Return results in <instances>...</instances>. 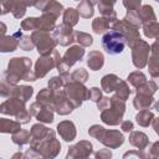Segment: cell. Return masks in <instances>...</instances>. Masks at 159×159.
<instances>
[{
  "instance_id": "obj_24",
  "label": "cell",
  "mask_w": 159,
  "mask_h": 159,
  "mask_svg": "<svg viewBox=\"0 0 159 159\" xmlns=\"http://www.w3.org/2000/svg\"><path fill=\"white\" fill-rule=\"evenodd\" d=\"M157 41L150 46V52H149V63L148 67H149V75L153 77V78H157L159 76V66H158V53H157Z\"/></svg>"
},
{
  "instance_id": "obj_1",
  "label": "cell",
  "mask_w": 159,
  "mask_h": 159,
  "mask_svg": "<svg viewBox=\"0 0 159 159\" xmlns=\"http://www.w3.org/2000/svg\"><path fill=\"white\" fill-rule=\"evenodd\" d=\"M32 61L29 57H12L7 63L4 72V81L9 84H17L20 81L34 82L36 81L35 73L31 70Z\"/></svg>"
},
{
  "instance_id": "obj_48",
  "label": "cell",
  "mask_w": 159,
  "mask_h": 159,
  "mask_svg": "<svg viewBox=\"0 0 159 159\" xmlns=\"http://www.w3.org/2000/svg\"><path fill=\"white\" fill-rule=\"evenodd\" d=\"M10 89H11V84L0 80V97L7 98L10 96Z\"/></svg>"
},
{
  "instance_id": "obj_41",
  "label": "cell",
  "mask_w": 159,
  "mask_h": 159,
  "mask_svg": "<svg viewBox=\"0 0 159 159\" xmlns=\"http://www.w3.org/2000/svg\"><path fill=\"white\" fill-rule=\"evenodd\" d=\"M87 80H88V72L84 68H82V67L81 68H77L72 73H70V81L84 83Z\"/></svg>"
},
{
  "instance_id": "obj_2",
  "label": "cell",
  "mask_w": 159,
  "mask_h": 159,
  "mask_svg": "<svg viewBox=\"0 0 159 159\" xmlns=\"http://www.w3.org/2000/svg\"><path fill=\"white\" fill-rule=\"evenodd\" d=\"M88 134L109 149H117L124 143V137L119 130L106 129L99 124L91 125L88 128Z\"/></svg>"
},
{
  "instance_id": "obj_9",
  "label": "cell",
  "mask_w": 159,
  "mask_h": 159,
  "mask_svg": "<svg viewBox=\"0 0 159 159\" xmlns=\"http://www.w3.org/2000/svg\"><path fill=\"white\" fill-rule=\"evenodd\" d=\"M60 61H61V56L56 48L48 55L39 56V58L35 62V68H34L36 80L43 78L50 71H52L53 68H57Z\"/></svg>"
},
{
  "instance_id": "obj_5",
  "label": "cell",
  "mask_w": 159,
  "mask_h": 159,
  "mask_svg": "<svg viewBox=\"0 0 159 159\" xmlns=\"http://www.w3.org/2000/svg\"><path fill=\"white\" fill-rule=\"evenodd\" d=\"M125 113V101L116 94L109 98V106L101 111V120L107 125H118Z\"/></svg>"
},
{
  "instance_id": "obj_45",
  "label": "cell",
  "mask_w": 159,
  "mask_h": 159,
  "mask_svg": "<svg viewBox=\"0 0 159 159\" xmlns=\"http://www.w3.org/2000/svg\"><path fill=\"white\" fill-rule=\"evenodd\" d=\"M122 4L127 10H138L142 6V0H122Z\"/></svg>"
},
{
  "instance_id": "obj_17",
  "label": "cell",
  "mask_w": 159,
  "mask_h": 159,
  "mask_svg": "<svg viewBox=\"0 0 159 159\" xmlns=\"http://www.w3.org/2000/svg\"><path fill=\"white\" fill-rule=\"evenodd\" d=\"M31 116H34L40 123H52L53 122V109L47 107V106H43L39 102H34L30 104V108H29Z\"/></svg>"
},
{
  "instance_id": "obj_18",
  "label": "cell",
  "mask_w": 159,
  "mask_h": 159,
  "mask_svg": "<svg viewBox=\"0 0 159 159\" xmlns=\"http://www.w3.org/2000/svg\"><path fill=\"white\" fill-rule=\"evenodd\" d=\"M22 36V30H17L12 35L0 36V52H14L19 47V40Z\"/></svg>"
},
{
  "instance_id": "obj_8",
  "label": "cell",
  "mask_w": 159,
  "mask_h": 159,
  "mask_svg": "<svg viewBox=\"0 0 159 159\" xmlns=\"http://www.w3.org/2000/svg\"><path fill=\"white\" fill-rule=\"evenodd\" d=\"M125 46L127 43L124 36L117 30L111 29L102 37V47L108 55H119L124 51Z\"/></svg>"
},
{
  "instance_id": "obj_31",
  "label": "cell",
  "mask_w": 159,
  "mask_h": 159,
  "mask_svg": "<svg viewBox=\"0 0 159 159\" xmlns=\"http://www.w3.org/2000/svg\"><path fill=\"white\" fill-rule=\"evenodd\" d=\"M154 117L155 116H154V113L152 111H149V109H140L137 113V116H135V122L140 127L147 128V127H149L152 124V120H153Z\"/></svg>"
},
{
  "instance_id": "obj_27",
  "label": "cell",
  "mask_w": 159,
  "mask_h": 159,
  "mask_svg": "<svg viewBox=\"0 0 159 159\" xmlns=\"http://www.w3.org/2000/svg\"><path fill=\"white\" fill-rule=\"evenodd\" d=\"M21 129V123L17 120H12L9 118H0V133L14 134L15 132Z\"/></svg>"
},
{
  "instance_id": "obj_15",
  "label": "cell",
  "mask_w": 159,
  "mask_h": 159,
  "mask_svg": "<svg viewBox=\"0 0 159 159\" xmlns=\"http://www.w3.org/2000/svg\"><path fill=\"white\" fill-rule=\"evenodd\" d=\"M51 106H52L53 112H56L60 116H67V114H70L75 109L72 107V104L68 102V99L66 98L63 88L53 91V97H52Z\"/></svg>"
},
{
  "instance_id": "obj_47",
  "label": "cell",
  "mask_w": 159,
  "mask_h": 159,
  "mask_svg": "<svg viewBox=\"0 0 159 159\" xmlns=\"http://www.w3.org/2000/svg\"><path fill=\"white\" fill-rule=\"evenodd\" d=\"M93 5H97V7H113V5L117 2V0H89Z\"/></svg>"
},
{
  "instance_id": "obj_29",
  "label": "cell",
  "mask_w": 159,
  "mask_h": 159,
  "mask_svg": "<svg viewBox=\"0 0 159 159\" xmlns=\"http://www.w3.org/2000/svg\"><path fill=\"white\" fill-rule=\"evenodd\" d=\"M112 26V22L104 17V16H99V17H96L93 21H92V30L94 34L99 35V34H103L106 32L107 30H109Z\"/></svg>"
},
{
  "instance_id": "obj_44",
  "label": "cell",
  "mask_w": 159,
  "mask_h": 159,
  "mask_svg": "<svg viewBox=\"0 0 159 159\" xmlns=\"http://www.w3.org/2000/svg\"><path fill=\"white\" fill-rule=\"evenodd\" d=\"M101 98H102V91L98 87H92L88 89V99L97 103Z\"/></svg>"
},
{
  "instance_id": "obj_20",
  "label": "cell",
  "mask_w": 159,
  "mask_h": 159,
  "mask_svg": "<svg viewBox=\"0 0 159 159\" xmlns=\"http://www.w3.org/2000/svg\"><path fill=\"white\" fill-rule=\"evenodd\" d=\"M129 133H130L129 134V138H128L129 144L133 145V147H135V148H138L139 150H145L147 147L150 143L148 135L145 133L140 132V130H132Z\"/></svg>"
},
{
  "instance_id": "obj_49",
  "label": "cell",
  "mask_w": 159,
  "mask_h": 159,
  "mask_svg": "<svg viewBox=\"0 0 159 159\" xmlns=\"http://www.w3.org/2000/svg\"><path fill=\"white\" fill-rule=\"evenodd\" d=\"M14 1H15V0H0V5H1V10H2V15H6V14L11 12Z\"/></svg>"
},
{
  "instance_id": "obj_39",
  "label": "cell",
  "mask_w": 159,
  "mask_h": 159,
  "mask_svg": "<svg viewBox=\"0 0 159 159\" xmlns=\"http://www.w3.org/2000/svg\"><path fill=\"white\" fill-rule=\"evenodd\" d=\"M26 9H27V5L25 4L24 0H15L14 5H12V9H11V14L15 19H21V17L25 16Z\"/></svg>"
},
{
  "instance_id": "obj_10",
  "label": "cell",
  "mask_w": 159,
  "mask_h": 159,
  "mask_svg": "<svg viewBox=\"0 0 159 159\" xmlns=\"http://www.w3.org/2000/svg\"><path fill=\"white\" fill-rule=\"evenodd\" d=\"M30 37H31L40 56L51 53L57 46L53 36L50 35V32H47V31H37V30L32 31Z\"/></svg>"
},
{
  "instance_id": "obj_56",
  "label": "cell",
  "mask_w": 159,
  "mask_h": 159,
  "mask_svg": "<svg viewBox=\"0 0 159 159\" xmlns=\"http://www.w3.org/2000/svg\"><path fill=\"white\" fill-rule=\"evenodd\" d=\"M24 1H25V4H26V5H27V7H29V6H34L36 0H24Z\"/></svg>"
},
{
  "instance_id": "obj_3",
  "label": "cell",
  "mask_w": 159,
  "mask_h": 159,
  "mask_svg": "<svg viewBox=\"0 0 159 159\" xmlns=\"http://www.w3.org/2000/svg\"><path fill=\"white\" fill-rule=\"evenodd\" d=\"M29 144L30 149H32L39 158H56L61 152V143L56 139V133L52 129H50L48 134L43 139L39 142H30Z\"/></svg>"
},
{
  "instance_id": "obj_7",
  "label": "cell",
  "mask_w": 159,
  "mask_h": 159,
  "mask_svg": "<svg viewBox=\"0 0 159 159\" xmlns=\"http://www.w3.org/2000/svg\"><path fill=\"white\" fill-rule=\"evenodd\" d=\"M63 92L68 102L72 104V107L76 109L82 106L84 101L88 99V88L84 86V83L68 81L63 86Z\"/></svg>"
},
{
  "instance_id": "obj_42",
  "label": "cell",
  "mask_w": 159,
  "mask_h": 159,
  "mask_svg": "<svg viewBox=\"0 0 159 159\" xmlns=\"http://www.w3.org/2000/svg\"><path fill=\"white\" fill-rule=\"evenodd\" d=\"M123 20H125L127 22H129L133 26L140 27V21L138 17V10H127V14H125Z\"/></svg>"
},
{
  "instance_id": "obj_58",
  "label": "cell",
  "mask_w": 159,
  "mask_h": 159,
  "mask_svg": "<svg viewBox=\"0 0 159 159\" xmlns=\"http://www.w3.org/2000/svg\"><path fill=\"white\" fill-rule=\"evenodd\" d=\"M2 15V10H1V5H0V16Z\"/></svg>"
},
{
  "instance_id": "obj_30",
  "label": "cell",
  "mask_w": 159,
  "mask_h": 159,
  "mask_svg": "<svg viewBox=\"0 0 159 159\" xmlns=\"http://www.w3.org/2000/svg\"><path fill=\"white\" fill-rule=\"evenodd\" d=\"M11 140L14 144H16L19 148H22L24 145L29 144L31 140V135L30 132L26 129H20L17 132H15L14 134H11Z\"/></svg>"
},
{
  "instance_id": "obj_19",
  "label": "cell",
  "mask_w": 159,
  "mask_h": 159,
  "mask_svg": "<svg viewBox=\"0 0 159 159\" xmlns=\"http://www.w3.org/2000/svg\"><path fill=\"white\" fill-rule=\"evenodd\" d=\"M57 133L60 134V137L65 140V142H72L76 139L77 135V130H76V125L72 120H62L57 124Z\"/></svg>"
},
{
  "instance_id": "obj_59",
  "label": "cell",
  "mask_w": 159,
  "mask_h": 159,
  "mask_svg": "<svg viewBox=\"0 0 159 159\" xmlns=\"http://www.w3.org/2000/svg\"><path fill=\"white\" fill-rule=\"evenodd\" d=\"M75 1H78V2H80V1H81V0H75Z\"/></svg>"
},
{
  "instance_id": "obj_13",
  "label": "cell",
  "mask_w": 159,
  "mask_h": 159,
  "mask_svg": "<svg viewBox=\"0 0 159 159\" xmlns=\"http://www.w3.org/2000/svg\"><path fill=\"white\" fill-rule=\"evenodd\" d=\"M111 29L119 31V32L124 36V39H125V43H127L129 47H132L133 43L140 39L139 27L130 25V24L127 22L125 20H118V19H117V20L112 24Z\"/></svg>"
},
{
  "instance_id": "obj_28",
  "label": "cell",
  "mask_w": 159,
  "mask_h": 159,
  "mask_svg": "<svg viewBox=\"0 0 159 159\" xmlns=\"http://www.w3.org/2000/svg\"><path fill=\"white\" fill-rule=\"evenodd\" d=\"M50 132V128H47L46 125H43L42 123H36L31 127L30 129V135H31V140L30 142H39L41 139H43Z\"/></svg>"
},
{
  "instance_id": "obj_26",
  "label": "cell",
  "mask_w": 159,
  "mask_h": 159,
  "mask_svg": "<svg viewBox=\"0 0 159 159\" xmlns=\"http://www.w3.org/2000/svg\"><path fill=\"white\" fill-rule=\"evenodd\" d=\"M138 17H139V21H140V26L143 24H147V22L157 21L154 9L150 5H142L138 9Z\"/></svg>"
},
{
  "instance_id": "obj_52",
  "label": "cell",
  "mask_w": 159,
  "mask_h": 159,
  "mask_svg": "<svg viewBox=\"0 0 159 159\" xmlns=\"http://www.w3.org/2000/svg\"><path fill=\"white\" fill-rule=\"evenodd\" d=\"M120 129L125 133H129L134 129V124L132 120H122L120 122Z\"/></svg>"
},
{
  "instance_id": "obj_21",
  "label": "cell",
  "mask_w": 159,
  "mask_h": 159,
  "mask_svg": "<svg viewBox=\"0 0 159 159\" xmlns=\"http://www.w3.org/2000/svg\"><path fill=\"white\" fill-rule=\"evenodd\" d=\"M34 94V88L31 86H26V84H11V89H10V96L9 97H16L20 98L24 102H27Z\"/></svg>"
},
{
  "instance_id": "obj_53",
  "label": "cell",
  "mask_w": 159,
  "mask_h": 159,
  "mask_svg": "<svg viewBox=\"0 0 159 159\" xmlns=\"http://www.w3.org/2000/svg\"><path fill=\"white\" fill-rule=\"evenodd\" d=\"M109 106V98L108 97H103L102 96V98L97 102V108L99 109V111H103L104 108H107Z\"/></svg>"
},
{
  "instance_id": "obj_12",
  "label": "cell",
  "mask_w": 159,
  "mask_h": 159,
  "mask_svg": "<svg viewBox=\"0 0 159 159\" xmlns=\"http://www.w3.org/2000/svg\"><path fill=\"white\" fill-rule=\"evenodd\" d=\"M132 48V62L135 68L142 70L147 66L148 63V57L150 52V46L147 41L139 39L133 43Z\"/></svg>"
},
{
  "instance_id": "obj_16",
  "label": "cell",
  "mask_w": 159,
  "mask_h": 159,
  "mask_svg": "<svg viewBox=\"0 0 159 159\" xmlns=\"http://www.w3.org/2000/svg\"><path fill=\"white\" fill-rule=\"evenodd\" d=\"M93 153V145L89 140H80L78 143L71 145L67 150L66 158L75 159V158H88Z\"/></svg>"
},
{
  "instance_id": "obj_50",
  "label": "cell",
  "mask_w": 159,
  "mask_h": 159,
  "mask_svg": "<svg viewBox=\"0 0 159 159\" xmlns=\"http://www.w3.org/2000/svg\"><path fill=\"white\" fill-rule=\"evenodd\" d=\"M112 157V152L109 149H99L98 152L94 153L96 159H109Z\"/></svg>"
},
{
  "instance_id": "obj_32",
  "label": "cell",
  "mask_w": 159,
  "mask_h": 159,
  "mask_svg": "<svg viewBox=\"0 0 159 159\" xmlns=\"http://www.w3.org/2000/svg\"><path fill=\"white\" fill-rule=\"evenodd\" d=\"M77 12L83 19H89L94 14V5L89 0H81L77 6Z\"/></svg>"
},
{
  "instance_id": "obj_54",
  "label": "cell",
  "mask_w": 159,
  "mask_h": 159,
  "mask_svg": "<svg viewBox=\"0 0 159 159\" xmlns=\"http://www.w3.org/2000/svg\"><path fill=\"white\" fill-rule=\"evenodd\" d=\"M50 1L51 0H36L35 1V7L37 9V10H40V11H43V9L50 4Z\"/></svg>"
},
{
  "instance_id": "obj_23",
  "label": "cell",
  "mask_w": 159,
  "mask_h": 159,
  "mask_svg": "<svg viewBox=\"0 0 159 159\" xmlns=\"http://www.w3.org/2000/svg\"><path fill=\"white\" fill-rule=\"evenodd\" d=\"M155 99L153 96L143 94V93H135V97L133 99V106L135 109H150L152 106H154Z\"/></svg>"
},
{
  "instance_id": "obj_36",
  "label": "cell",
  "mask_w": 159,
  "mask_h": 159,
  "mask_svg": "<svg viewBox=\"0 0 159 159\" xmlns=\"http://www.w3.org/2000/svg\"><path fill=\"white\" fill-rule=\"evenodd\" d=\"M114 92H116V96H117L118 98H120V99H123V101H127V99L129 98V94L132 93V89L129 88V86H128V83H127L125 81L119 80V82H118V84H117Z\"/></svg>"
},
{
  "instance_id": "obj_38",
  "label": "cell",
  "mask_w": 159,
  "mask_h": 159,
  "mask_svg": "<svg viewBox=\"0 0 159 159\" xmlns=\"http://www.w3.org/2000/svg\"><path fill=\"white\" fill-rule=\"evenodd\" d=\"M158 86L155 83V81H145L143 84H140L139 87L135 88V93H143V94H149V96H154V93L157 92Z\"/></svg>"
},
{
  "instance_id": "obj_25",
  "label": "cell",
  "mask_w": 159,
  "mask_h": 159,
  "mask_svg": "<svg viewBox=\"0 0 159 159\" xmlns=\"http://www.w3.org/2000/svg\"><path fill=\"white\" fill-rule=\"evenodd\" d=\"M119 77L114 73H108L106 76L102 77L101 80V89H103L106 93H111V92H114L118 82H119Z\"/></svg>"
},
{
  "instance_id": "obj_4",
  "label": "cell",
  "mask_w": 159,
  "mask_h": 159,
  "mask_svg": "<svg viewBox=\"0 0 159 159\" xmlns=\"http://www.w3.org/2000/svg\"><path fill=\"white\" fill-rule=\"evenodd\" d=\"M0 113L12 116L21 124H27L31 120V113L26 109V102L16 97H7L5 102L0 104Z\"/></svg>"
},
{
  "instance_id": "obj_6",
  "label": "cell",
  "mask_w": 159,
  "mask_h": 159,
  "mask_svg": "<svg viewBox=\"0 0 159 159\" xmlns=\"http://www.w3.org/2000/svg\"><path fill=\"white\" fill-rule=\"evenodd\" d=\"M57 17L50 12H42L40 17H27L21 21L22 31H52L56 26Z\"/></svg>"
},
{
  "instance_id": "obj_35",
  "label": "cell",
  "mask_w": 159,
  "mask_h": 159,
  "mask_svg": "<svg viewBox=\"0 0 159 159\" xmlns=\"http://www.w3.org/2000/svg\"><path fill=\"white\" fill-rule=\"evenodd\" d=\"M143 32L148 39H158L159 36V24L158 21H152L142 25Z\"/></svg>"
},
{
  "instance_id": "obj_11",
  "label": "cell",
  "mask_w": 159,
  "mask_h": 159,
  "mask_svg": "<svg viewBox=\"0 0 159 159\" xmlns=\"http://www.w3.org/2000/svg\"><path fill=\"white\" fill-rule=\"evenodd\" d=\"M84 56V50L82 46L80 45H75V46H71L66 50V52L63 53V56L61 57V61L57 66V71H58V75L60 73H66L68 72V70L78 61H82Z\"/></svg>"
},
{
  "instance_id": "obj_46",
  "label": "cell",
  "mask_w": 159,
  "mask_h": 159,
  "mask_svg": "<svg viewBox=\"0 0 159 159\" xmlns=\"http://www.w3.org/2000/svg\"><path fill=\"white\" fill-rule=\"evenodd\" d=\"M150 148L149 152L147 153V158H158L159 157V142H154V143H149Z\"/></svg>"
},
{
  "instance_id": "obj_40",
  "label": "cell",
  "mask_w": 159,
  "mask_h": 159,
  "mask_svg": "<svg viewBox=\"0 0 159 159\" xmlns=\"http://www.w3.org/2000/svg\"><path fill=\"white\" fill-rule=\"evenodd\" d=\"M63 10H65V7H63V5L61 2H58L56 0H51L50 4L43 9L42 12H50V14H53L56 17H58L63 12Z\"/></svg>"
},
{
  "instance_id": "obj_55",
  "label": "cell",
  "mask_w": 159,
  "mask_h": 159,
  "mask_svg": "<svg viewBox=\"0 0 159 159\" xmlns=\"http://www.w3.org/2000/svg\"><path fill=\"white\" fill-rule=\"evenodd\" d=\"M6 30H7L6 24H4V22H1V21H0V36L6 35Z\"/></svg>"
},
{
  "instance_id": "obj_43",
  "label": "cell",
  "mask_w": 159,
  "mask_h": 159,
  "mask_svg": "<svg viewBox=\"0 0 159 159\" xmlns=\"http://www.w3.org/2000/svg\"><path fill=\"white\" fill-rule=\"evenodd\" d=\"M19 47L21 50H24V51H32L35 45H34V42H32V40H31V37L29 35H24L22 34V36L19 40Z\"/></svg>"
},
{
  "instance_id": "obj_33",
  "label": "cell",
  "mask_w": 159,
  "mask_h": 159,
  "mask_svg": "<svg viewBox=\"0 0 159 159\" xmlns=\"http://www.w3.org/2000/svg\"><path fill=\"white\" fill-rule=\"evenodd\" d=\"M63 24L73 27L78 24V19H80V15L77 12V9L75 7H67L63 10Z\"/></svg>"
},
{
  "instance_id": "obj_57",
  "label": "cell",
  "mask_w": 159,
  "mask_h": 159,
  "mask_svg": "<svg viewBox=\"0 0 159 159\" xmlns=\"http://www.w3.org/2000/svg\"><path fill=\"white\" fill-rule=\"evenodd\" d=\"M22 157H24V154H22V153H20V152L12 155V158H22Z\"/></svg>"
},
{
  "instance_id": "obj_51",
  "label": "cell",
  "mask_w": 159,
  "mask_h": 159,
  "mask_svg": "<svg viewBox=\"0 0 159 159\" xmlns=\"http://www.w3.org/2000/svg\"><path fill=\"white\" fill-rule=\"evenodd\" d=\"M130 158V157H137V158H147V153H144V150H132V152H127L123 154V158Z\"/></svg>"
},
{
  "instance_id": "obj_14",
  "label": "cell",
  "mask_w": 159,
  "mask_h": 159,
  "mask_svg": "<svg viewBox=\"0 0 159 159\" xmlns=\"http://www.w3.org/2000/svg\"><path fill=\"white\" fill-rule=\"evenodd\" d=\"M52 36L56 41L57 45L67 47L71 43L75 42V36H73V29L66 24H60L58 26H55V29L52 30Z\"/></svg>"
},
{
  "instance_id": "obj_37",
  "label": "cell",
  "mask_w": 159,
  "mask_h": 159,
  "mask_svg": "<svg viewBox=\"0 0 159 159\" xmlns=\"http://www.w3.org/2000/svg\"><path fill=\"white\" fill-rule=\"evenodd\" d=\"M73 36H75V41L78 42L80 46L82 47H89L92 43H93V39L89 34L87 32H83V31H75L73 32Z\"/></svg>"
},
{
  "instance_id": "obj_34",
  "label": "cell",
  "mask_w": 159,
  "mask_h": 159,
  "mask_svg": "<svg viewBox=\"0 0 159 159\" xmlns=\"http://www.w3.org/2000/svg\"><path fill=\"white\" fill-rule=\"evenodd\" d=\"M145 81H147V76H145L142 71H133V72H130V73L128 75V77H127V82H128L132 87H134V88L139 87V86L143 84Z\"/></svg>"
},
{
  "instance_id": "obj_22",
  "label": "cell",
  "mask_w": 159,
  "mask_h": 159,
  "mask_svg": "<svg viewBox=\"0 0 159 159\" xmlns=\"http://www.w3.org/2000/svg\"><path fill=\"white\" fill-rule=\"evenodd\" d=\"M104 65V55L98 51V50H93L88 53L87 56V66L89 67V70L92 71H98L103 67Z\"/></svg>"
},
{
  "instance_id": "obj_60",
  "label": "cell",
  "mask_w": 159,
  "mask_h": 159,
  "mask_svg": "<svg viewBox=\"0 0 159 159\" xmlns=\"http://www.w3.org/2000/svg\"><path fill=\"white\" fill-rule=\"evenodd\" d=\"M155 1H159V0H155Z\"/></svg>"
}]
</instances>
